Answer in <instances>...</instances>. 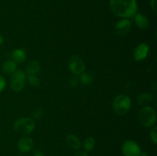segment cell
I'll return each instance as SVG.
<instances>
[{"mask_svg": "<svg viewBox=\"0 0 157 156\" xmlns=\"http://www.w3.org/2000/svg\"><path fill=\"white\" fill-rule=\"evenodd\" d=\"M110 6L113 14L122 18H130L137 11L136 0H110Z\"/></svg>", "mask_w": 157, "mask_h": 156, "instance_id": "6da1fadb", "label": "cell"}, {"mask_svg": "<svg viewBox=\"0 0 157 156\" xmlns=\"http://www.w3.org/2000/svg\"><path fill=\"white\" fill-rule=\"evenodd\" d=\"M131 107V99L127 95H118L113 101V110L119 116L127 114Z\"/></svg>", "mask_w": 157, "mask_h": 156, "instance_id": "7a4b0ae2", "label": "cell"}, {"mask_svg": "<svg viewBox=\"0 0 157 156\" xmlns=\"http://www.w3.org/2000/svg\"><path fill=\"white\" fill-rule=\"evenodd\" d=\"M139 122L144 127H151L156 123V114L154 109L150 106H144L138 113Z\"/></svg>", "mask_w": 157, "mask_h": 156, "instance_id": "3957f363", "label": "cell"}, {"mask_svg": "<svg viewBox=\"0 0 157 156\" xmlns=\"http://www.w3.org/2000/svg\"><path fill=\"white\" fill-rule=\"evenodd\" d=\"M14 129L21 135L27 136L32 133L35 129V123L33 119L29 117L21 118L14 122Z\"/></svg>", "mask_w": 157, "mask_h": 156, "instance_id": "277c9868", "label": "cell"}, {"mask_svg": "<svg viewBox=\"0 0 157 156\" xmlns=\"http://www.w3.org/2000/svg\"><path fill=\"white\" fill-rule=\"evenodd\" d=\"M26 82L25 73L21 70H15L11 77V87L15 92H20L25 87Z\"/></svg>", "mask_w": 157, "mask_h": 156, "instance_id": "5b68a950", "label": "cell"}, {"mask_svg": "<svg viewBox=\"0 0 157 156\" xmlns=\"http://www.w3.org/2000/svg\"><path fill=\"white\" fill-rule=\"evenodd\" d=\"M68 67L71 72L75 75H81L85 71V64L84 61L78 56H72L68 62Z\"/></svg>", "mask_w": 157, "mask_h": 156, "instance_id": "8992f818", "label": "cell"}, {"mask_svg": "<svg viewBox=\"0 0 157 156\" xmlns=\"http://www.w3.org/2000/svg\"><path fill=\"white\" fill-rule=\"evenodd\" d=\"M122 151L124 156H140L142 152L139 145L132 140L124 142L122 145Z\"/></svg>", "mask_w": 157, "mask_h": 156, "instance_id": "52a82bcc", "label": "cell"}, {"mask_svg": "<svg viewBox=\"0 0 157 156\" xmlns=\"http://www.w3.org/2000/svg\"><path fill=\"white\" fill-rule=\"evenodd\" d=\"M131 26L132 24L130 20L127 19V18L121 20L115 24V33L120 36H125L130 32Z\"/></svg>", "mask_w": 157, "mask_h": 156, "instance_id": "ba28073f", "label": "cell"}, {"mask_svg": "<svg viewBox=\"0 0 157 156\" xmlns=\"http://www.w3.org/2000/svg\"><path fill=\"white\" fill-rule=\"evenodd\" d=\"M33 140L29 136H23L18 142V148L20 152L27 153L33 148Z\"/></svg>", "mask_w": 157, "mask_h": 156, "instance_id": "9c48e42d", "label": "cell"}, {"mask_svg": "<svg viewBox=\"0 0 157 156\" xmlns=\"http://www.w3.org/2000/svg\"><path fill=\"white\" fill-rule=\"evenodd\" d=\"M149 50H150V48H149L148 45L145 43H142V44L136 46L134 50V54H133L135 61H142L143 60L145 59L148 55Z\"/></svg>", "mask_w": 157, "mask_h": 156, "instance_id": "30bf717a", "label": "cell"}, {"mask_svg": "<svg viewBox=\"0 0 157 156\" xmlns=\"http://www.w3.org/2000/svg\"><path fill=\"white\" fill-rule=\"evenodd\" d=\"M134 21L136 23V26L141 30H145L149 27V21L147 17L143 14H136L135 15Z\"/></svg>", "mask_w": 157, "mask_h": 156, "instance_id": "8fae6325", "label": "cell"}, {"mask_svg": "<svg viewBox=\"0 0 157 156\" xmlns=\"http://www.w3.org/2000/svg\"><path fill=\"white\" fill-rule=\"evenodd\" d=\"M66 142L68 146L74 150H79L81 148V142L79 138L75 135H68L66 138Z\"/></svg>", "mask_w": 157, "mask_h": 156, "instance_id": "7c38bea8", "label": "cell"}, {"mask_svg": "<svg viewBox=\"0 0 157 156\" xmlns=\"http://www.w3.org/2000/svg\"><path fill=\"white\" fill-rule=\"evenodd\" d=\"M16 70V64L13 61H6L2 66V71L5 74H12Z\"/></svg>", "mask_w": 157, "mask_h": 156, "instance_id": "4fadbf2b", "label": "cell"}, {"mask_svg": "<svg viewBox=\"0 0 157 156\" xmlns=\"http://www.w3.org/2000/svg\"><path fill=\"white\" fill-rule=\"evenodd\" d=\"M12 58L15 64H21L26 58V54L23 49H16L12 53Z\"/></svg>", "mask_w": 157, "mask_h": 156, "instance_id": "5bb4252c", "label": "cell"}, {"mask_svg": "<svg viewBox=\"0 0 157 156\" xmlns=\"http://www.w3.org/2000/svg\"><path fill=\"white\" fill-rule=\"evenodd\" d=\"M40 70V65L38 61H32L28 64L26 67V73L28 75H35Z\"/></svg>", "mask_w": 157, "mask_h": 156, "instance_id": "9a60e30c", "label": "cell"}, {"mask_svg": "<svg viewBox=\"0 0 157 156\" xmlns=\"http://www.w3.org/2000/svg\"><path fill=\"white\" fill-rule=\"evenodd\" d=\"M95 147V140L93 137H88L84 142V148L86 151H91Z\"/></svg>", "mask_w": 157, "mask_h": 156, "instance_id": "2e32d148", "label": "cell"}, {"mask_svg": "<svg viewBox=\"0 0 157 156\" xmlns=\"http://www.w3.org/2000/svg\"><path fill=\"white\" fill-rule=\"evenodd\" d=\"M152 100V96L148 93H143L137 98V103L139 105H145Z\"/></svg>", "mask_w": 157, "mask_h": 156, "instance_id": "e0dca14e", "label": "cell"}, {"mask_svg": "<svg viewBox=\"0 0 157 156\" xmlns=\"http://www.w3.org/2000/svg\"><path fill=\"white\" fill-rule=\"evenodd\" d=\"M93 80L94 78L91 76V74H89L87 73H81V76H80V80H81V83L83 85H88V84H90L93 82Z\"/></svg>", "mask_w": 157, "mask_h": 156, "instance_id": "ac0fdd59", "label": "cell"}, {"mask_svg": "<svg viewBox=\"0 0 157 156\" xmlns=\"http://www.w3.org/2000/svg\"><path fill=\"white\" fill-rule=\"evenodd\" d=\"M28 80H29V82L30 84V85L32 86V87H37L40 83L39 79L35 75H29Z\"/></svg>", "mask_w": 157, "mask_h": 156, "instance_id": "d6986e66", "label": "cell"}, {"mask_svg": "<svg viewBox=\"0 0 157 156\" xmlns=\"http://www.w3.org/2000/svg\"><path fill=\"white\" fill-rule=\"evenodd\" d=\"M32 116L34 119H39L43 117V116H44V112H43V110L41 109L37 108L33 110V112L32 113Z\"/></svg>", "mask_w": 157, "mask_h": 156, "instance_id": "ffe728a7", "label": "cell"}, {"mask_svg": "<svg viewBox=\"0 0 157 156\" xmlns=\"http://www.w3.org/2000/svg\"><path fill=\"white\" fill-rule=\"evenodd\" d=\"M156 126H154L150 131V138H151V140L153 141V143L156 144L157 143V132H156Z\"/></svg>", "mask_w": 157, "mask_h": 156, "instance_id": "44dd1931", "label": "cell"}, {"mask_svg": "<svg viewBox=\"0 0 157 156\" xmlns=\"http://www.w3.org/2000/svg\"><path fill=\"white\" fill-rule=\"evenodd\" d=\"M78 83V80L76 76H72V77H71L70 80H69V84H70L71 87H76Z\"/></svg>", "mask_w": 157, "mask_h": 156, "instance_id": "7402d4cb", "label": "cell"}, {"mask_svg": "<svg viewBox=\"0 0 157 156\" xmlns=\"http://www.w3.org/2000/svg\"><path fill=\"white\" fill-rule=\"evenodd\" d=\"M5 87H6V80L3 76L0 75V93L4 90Z\"/></svg>", "mask_w": 157, "mask_h": 156, "instance_id": "603a6c76", "label": "cell"}, {"mask_svg": "<svg viewBox=\"0 0 157 156\" xmlns=\"http://www.w3.org/2000/svg\"><path fill=\"white\" fill-rule=\"evenodd\" d=\"M150 6H151V8L153 10V12L156 13V0H151Z\"/></svg>", "mask_w": 157, "mask_h": 156, "instance_id": "cb8c5ba5", "label": "cell"}, {"mask_svg": "<svg viewBox=\"0 0 157 156\" xmlns=\"http://www.w3.org/2000/svg\"><path fill=\"white\" fill-rule=\"evenodd\" d=\"M32 156H44V155L41 150L36 149L35 151H34V154Z\"/></svg>", "mask_w": 157, "mask_h": 156, "instance_id": "d4e9b609", "label": "cell"}, {"mask_svg": "<svg viewBox=\"0 0 157 156\" xmlns=\"http://www.w3.org/2000/svg\"><path fill=\"white\" fill-rule=\"evenodd\" d=\"M73 156H88V154L84 151H78V152L75 153Z\"/></svg>", "mask_w": 157, "mask_h": 156, "instance_id": "484cf974", "label": "cell"}, {"mask_svg": "<svg viewBox=\"0 0 157 156\" xmlns=\"http://www.w3.org/2000/svg\"><path fill=\"white\" fill-rule=\"evenodd\" d=\"M3 43V37L2 35H0V45Z\"/></svg>", "mask_w": 157, "mask_h": 156, "instance_id": "4316f807", "label": "cell"}, {"mask_svg": "<svg viewBox=\"0 0 157 156\" xmlns=\"http://www.w3.org/2000/svg\"><path fill=\"white\" fill-rule=\"evenodd\" d=\"M140 156H147V152H141Z\"/></svg>", "mask_w": 157, "mask_h": 156, "instance_id": "83f0119b", "label": "cell"}, {"mask_svg": "<svg viewBox=\"0 0 157 156\" xmlns=\"http://www.w3.org/2000/svg\"><path fill=\"white\" fill-rule=\"evenodd\" d=\"M52 156H55V155H52Z\"/></svg>", "mask_w": 157, "mask_h": 156, "instance_id": "f1b7e54d", "label": "cell"}]
</instances>
